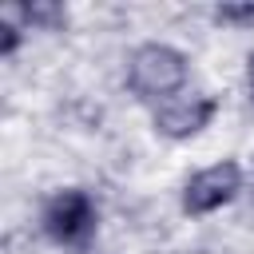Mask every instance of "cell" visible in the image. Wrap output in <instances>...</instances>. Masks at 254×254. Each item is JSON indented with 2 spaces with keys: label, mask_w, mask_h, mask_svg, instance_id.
<instances>
[{
  "label": "cell",
  "mask_w": 254,
  "mask_h": 254,
  "mask_svg": "<svg viewBox=\"0 0 254 254\" xmlns=\"http://www.w3.org/2000/svg\"><path fill=\"white\" fill-rule=\"evenodd\" d=\"M218 24H254V4H222L214 8Z\"/></svg>",
  "instance_id": "cell-6"
},
{
  "label": "cell",
  "mask_w": 254,
  "mask_h": 254,
  "mask_svg": "<svg viewBox=\"0 0 254 254\" xmlns=\"http://www.w3.org/2000/svg\"><path fill=\"white\" fill-rule=\"evenodd\" d=\"M187 56L171 44H143L127 64V87L139 99H167L187 83Z\"/></svg>",
  "instance_id": "cell-1"
},
{
  "label": "cell",
  "mask_w": 254,
  "mask_h": 254,
  "mask_svg": "<svg viewBox=\"0 0 254 254\" xmlns=\"http://www.w3.org/2000/svg\"><path fill=\"white\" fill-rule=\"evenodd\" d=\"M44 230L60 246H83L95 234V202L87 190H60L44 206Z\"/></svg>",
  "instance_id": "cell-2"
},
{
  "label": "cell",
  "mask_w": 254,
  "mask_h": 254,
  "mask_svg": "<svg viewBox=\"0 0 254 254\" xmlns=\"http://www.w3.org/2000/svg\"><path fill=\"white\" fill-rule=\"evenodd\" d=\"M218 111V99L214 95H194V99H179V103H167L155 111V131L167 135V139H190L198 135Z\"/></svg>",
  "instance_id": "cell-4"
},
{
  "label": "cell",
  "mask_w": 254,
  "mask_h": 254,
  "mask_svg": "<svg viewBox=\"0 0 254 254\" xmlns=\"http://www.w3.org/2000/svg\"><path fill=\"white\" fill-rule=\"evenodd\" d=\"M16 44H20V28L12 24V16H4V56H12Z\"/></svg>",
  "instance_id": "cell-7"
},
{
  "label": "cell",
  "mask_w": 254,
  "mask_h": 254,
  "mask_svg": "<svg viewBox=\"0 0 254 254\" xmlns=\"http://www.w3.org/2000/svg\"><path fill=\"white\" fill-rule=\"evenodd\" d=\"M246 79H250V95H254V56H250V67H246Z\"/></svg>",
  "instance_id": "cell-8"
},
{
  "label": "cell",
  "mask_w": 254,
  "mask_h": 254,
  "mask_svg": "<svg viewBox=\"0 0 254 254\" xmlns=\"http://www.w3.org/2000/svg\"><path fill=\"white\" fill-rule=\"evenodd\" d=\"M12 16H24L28 24H44V28H60L67 20V12L60 4H32V8H12Z\"/></svg>",
  "instance_id": "cell-5"
},
{
  "label": "cell",
  "mask_w": 254,
  "mask_h": 254,
  "mask_svg": "<svg viewBox=\"0 0 254 254\" xmlns=\"http://www.w3.org/2000/svg\"><path fill=\"white\" fill-rule=\"evenodd\" d=\"M238 190H242V167L230 163V159L214 163V167H206V171H198V175L187 179V187H183V210L187 214H210V210L226 206Z\"/></svg>",
  "instance_id": "cell-3"
}]
</instances>
